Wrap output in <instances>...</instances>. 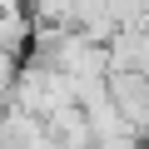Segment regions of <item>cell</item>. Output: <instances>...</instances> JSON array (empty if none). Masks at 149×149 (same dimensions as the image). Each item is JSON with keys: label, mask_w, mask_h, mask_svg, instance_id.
I'll return each mask as SVG.
<instances>
[{"label": "cell", "mask_w": 149, "mask_h": 149, "mask_svg": "<svg viewBox=\"0 0 149 149\" xmlns=\"http://www.w3.org/2000/svg\"><path fill=\"white\" fill-rule=\"evenodd\" d=\"M104 95H109V104L119 109V119L129 124V134H134V139H149V74H139V70L109 74Z\"/></svg>", "instance_id": "6da1fadb"}, {"label": "cell", "mask_w": 149, "mask_h": 149, "mask_svg": "<svg viewBox=\"0 0 149 149\" xmlns=\"http://www.w3.org/2000/svg\"><path fill=\"white\" fill-rule=\"evenodd\" d=\"M35 40V20H30V10H20V5H0V55H15L20 60V50Z\"/></svg>", "instance_id": "7a4b0ae2"}, {"label": "cell", "mask_w": 149, "mask_h": 149, "mask_svg": "<svg viewBox=\"0 0 149 149\" xmlns=\"http://www.w3.org/2000/svg\"><path fill=\"white\" fill-rule=\"evenodd\" d=\"M15 80H20V60L15 55H0V100L15 90Z\"/></svg>", "instance_id": "3957f363"}, {"label": "cell", "mask_w": 149, "mask_h": 149, "mask_svg": "<svg viewBox=\"0 0 149 149\" xmlns=\"http://www.w3.org/2000/svg\"><path fill=\"white\" fill-rule=\"evenodd\" d=\"M95 149H149L144 139H134V134H119V139H100Z\"/></svg>", "instance_id": "277c9868"}]
</instances>
